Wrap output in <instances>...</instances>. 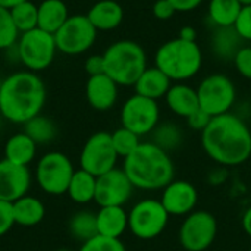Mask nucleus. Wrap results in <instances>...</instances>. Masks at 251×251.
Here are the masks:
<instances>
[{"instance_id":"f257e3e1","label":"nucleus","mask_w":251,"mask_h":251,"mask_svg":"<svg viewBox=\"0 0 251 251\" xmlns=\"http://www.w3.org/2000/svg\"><path fill=\"white\" fill-rule=\"evenodd\" d=\"M206 154L222 166H238L251 156V131L246 122L232 113L212 118L201 132Z\"/></svg>"},{"instance_id":"f03ea898","label":"nucleus","mask_w":251,"mask_h":251,"mask_svg":"<svg viewBox=\"0 0 251 251\" xmlns=\"http://www.w3.org/2000/svg\"><path fill=\"white\" fill-rule=\"evenodd\" d=\"M44 103L46 85L35 72H15L0 84V115L13 124H26Z\"/></svg>"},{"instance_id":"7ed1b4c3","label":"nucleus","mask_w":251,"mask_h":251,"mask_svg":"<svg viewBox=\"0 0 251 251\" xmlns=\"http://www.w3.org/2000/svg\"><path fill=\"white\" fill-rule=\"evenodd\" d=\"M122 169L134 188L147 191L163 190L174 181L175 175L169 153L151 141L141 143L129 156H126Z\"/></svg>"},{"instance_id":"20e7f679","label":"nucleus","mask_w":251,"mask_h":251,"mask_svg":"<svg viewBox=\"0 0 251 251\" xmlns=\"http://www.w3.org/2000/svg\"><path fill=\"white\" fill-rule=\"evenodd\" d=\"M154 62L171 81H185L197 75L203 63V56L201 49L196 41H187L176 37L159 47Z\"/></svg>"},{"instance_id":"39448f33","label":"nucleus","mask_w":251,"mask_h":251,"mask_svg":"<svg viewBox=\"0 0 251 251\" xmlns=\"http://www.w3.org/2000/svg\"><path fill=\"white\" fill-rule=\"evenodd\" d=\"M104 74L118 85H135L147 68L144 49L132 40H121L110 44L103 53Z\"/></svg>"},{"instance_id":"423d86ee","label":"nucleus","mask_w":251,"mask_h":251,"mask_svg":"<svg viewBox=\"0 0 251 251\" xmlns=\"http://www.w3.org/2000/svg\"><path fill=\"white\" fill-rule=\"evenodd\" d=\"M75 169L69 157L60 151L46 153L37 163L35 179L40 188L50 196L66 194Z\"/></svg>"},{"instance_id":"0eeeda50","label":"nucleus","mask_w":251,"mask_h":251,"mask_svg":"<svg viewBox=\"0 0 251 251\" xmlns=\"http://www.w3.org/2000/svg\"><path fill=\"white\" fill-rule=\"evenodd\" d=\"M56 50L54 35L40 28L24 32L18 43L19 60L31 72H38L49 68L54 59Z\"/></svg>"},{"instance_id":"6e6552de","label":"nucleus","mask_w":251,"mask_h":251,"mask_svg":"<svg viewBox=\"0 0 251 251\" xmlns=\"http://www.w3.org/2000/svg\"><path fill=\"white\" fill-rule=\"evenodd\" d=\"M169 222V213L160 200L146 199L138 201L128 213V229L140 240L159 237Z\"/></svg>"},{"instance_id":"1a4fd4ad","label":"nucleus","mask_w":251,"mask_h":251,"mask_svg":"<svg viewBox=\"0 0 251 251\" xmlns=\"http://www.w3.org/2000/svg\"><path fill=\"white\" fill-rule=\"evenodd\" d=\"M197 96L200 109L215 118L231 110L235 103L237 90L231 78L224 74H213L200 82Z\"/></svg>"},{"instance_id":"9d476101","label":"nucleus","mask_w":251,"mask_h":251,"mask_svg":"<svg viewBox=\"0 0 251 251\" xmlns=\"http://www.w3.org/2000/svg\"><path fill=\"white\" fill-rule=\"evenodd\" d=\"M216 218L206 210L187 215L179 228V243L187 251H206L216 240Z\"/></svg>"},{"instance_id":"9b49d317","label":"nucleus","mask_w":251,"mask_h":251,"mask_svg":"<svg viewBox=\"0 0 251 251\" xmlns=\"http://www.w3.org/2000/svg\"><path fill=\"white\" fill-rule=\"evenodd\" d=\"M97 29L93 26L87 15H72L62 28L54 34L56 47L65 54H81L87 51L96 41Z\"/></svg>"},{"instance_id":"f8f14e48","label":"nucleus","mask_w":251,"mask_h":251,"mask_svg":"<svg viewBox=\"0 0 251 251\" xmlns=\"http://www.w3.org/2000/svg\"><path fill=\"white\" fill-rule=\"evenodd\" d=\"M118 157L119 156L112 144L110 132L100 131L93 134L84 144L79 156V165L85 172L100 176L116 168Z\"/></svg>"},{"instance_id":"ddd939ff","label":"nucleus","mask_w":251,"mask_h":251,"mask_svg":"<svg viewBox=\"0 0 251 251\" xmlns=\"http://www.w3.org/2000/svg\"><path fill=\"white\" fill-rule=\"evenodd\" d=\"M159 118L160 109L157 101L137 93L124 103L121 110L122 126L140 137L150 134L159 125Z\"/></svg>"},{"instance_id":"4468645a","label":"nucleus","mask_w":251,"mask_h":251,"mask_svg":"<svg viewBox=\"0 0 251 251\" xmlns=\"http://www.w3.org/2000/svg\"><path fill=\"white\" fill-rule=\"evenodd\" d=\"M134 185L124 172V169L113 168L112 171L97 176L94 201L100 207L122 206L131 199Z\"/></svg>"},{"instance_id":"2eb2a0df","label":"nucleus","mask_w":251,"mask_h":251,"mask_svg":"<svg viewBox=\"0 0 251 251\" xmlns=\"http://www.w3.org/2000/svg\"><path fill=\"white\" fill-rule=\"evenodd\" d=\"M31 185V174L28 166L12 163L6 159L0 160V200L13 203L26 196Z\"/></svg>"},{"instance_id":"dca6fc26","label":"nucleus","mask_w":251,"mask_h":251,"mask_svg":"<svg viewBox=\"0 0 251 251\" xmlns=\"http://www.w3.org/2000/svg\"><path fill=\"white\" fill-rule=\"evenodd\" d=\"M199 200L196 187L188 181H172L162 193L160 203L169 213V216L190 215Z\"/></svg>"},{"instance_id":"f3484780","label":"nucleus","mask_w":251,"mask_h":251,"mask_svg":"<svg viewBox=\"0 0 251 251\" xmlns=\"http://www.w3.org/2000/svg\"><path fill=\"white\" fill-rule=\"evenodd\" d=\"M85 96L93 109L106 112L112 109L118 100V84L106 74L90 76L85 85Z\"/></svg>"},{"instance_id":"a211bd4d","label":"nucleus","mask_w":251,"mask_h":251,"mask_svg":"<svg viewBox=\"0 0 251 251\" xmlns=\"http://www.w3.org/2000/svg\"><path fill=\"white\" fill-rule=\"evenodd\" d=\"M244 43L234 26H215L210 37L212 53L224 62H234L237 53L244 47Z\"/></svg>"},{"instance_id":"6ab92c4d","label":"nucleus","mask_w":251,"mask_h":251,"mask_svg":"<svg viewBox=\"0 0 251 251\" xmlns=\"http://www.w3.org/2000/svg\"><path fill=\"white\" fill-rule=\"evenodd\" d=\"M87 18L97 31H110L122 24L124 9L115 0H100L90 7Z\"/></svg>"},{"instance_id":"aec40b11","label":"nucleus","mask_w":251,"mask_h":251,"mask_svg":"<svg viewBox=\"0 0 251 251\" xmlns=\"http://www.w3.org/2000/svg\"><path fill=\"white\" fill-rule=\"evenodd\" d=\"M96 216L99 235L109 238H121L128 229V213L122 206L100 207Z\"/></svg>"},{"instance_id":"412c9836","label":"nucleus","mask_w":251,"mask_h":251,"mask_svg":"<svg viewBox=\"0 0 251 251\" xmlns=\"http://www.w3.org/2000/svg\"><path fill=\"white\" fill-rule=\"evenodd\" d=\"M165 99H166V104L169 106V109L175 115L182 116L185 119L200 109L197 90H194L193 87L187 84L171 85Z\"/></svg>"},{"instance_id":"4be33fe9","label":"nucleus","mask_w":251,"mask_h":251,"mask_svg":"<svg viewBox=\"0 0 251 251\" xmlns=\"http://www.w3.org/2000/svg\"><path fill=\"white\" fill-rule=\"evenodd\" d=\"M171 85H172L171 78L165 72H162L157 66H153V68H146V71L140 75L134 87L137 94L157 101V99L166 96Z\"/></svg>"},{"instance_id":"5701e85b","label":"nucleus","mask_w":251,"mask_h":251,"mask_svg":"<svg viewBox=\"0 0 251 251\" xmlns=\"http://www.w3.org/2000/svg\"><path fill=\"white\" fill-rule=\"evenodd\" d=\"M69 18L68 6L62 0H44L38 4V26L43 31L56 34Z\"/></svg>"},{"instance_id":"b1692460","label":"nucleus","mask_w":251,"mask_h":251,"mask_svg":"<svg viewBox=\"0 0 251 251\" xmlns=\"http://www.w3.org/2000/svg\"><path fill=\"white\" fill-rule=\"evenodd\" d=\"M35 153V141L29 138L25 132L12 135L4 144V159L21 166H28L34 160Z\"/></svg>"},{"instance_id":"393cba45","label":"nucleus","mask_w":251,"mask_h":251,"mask_svg":"<svg viewBox=\"0 0 251 251\" xmlns=\"http://www.w3.org/2000/svg\"><path fill=\"white\" fill-rule=\"evenodd\" d=\"M12 212L15 224L21 226H34L40 224L46 215L44 204L32 196H24L19 200L13 201Z\"/></svg>"},{"instance_id":"a878e982","label":"nucleus","mask_w":251,"mask_h":251,"mask_svg":"<svg viewBox=\"0 0 251 251\" xmlns=\"http://www.w3.org/2000/svg\"><path fill=\"white\" fill-rule=\"evenodd\" d=\"M96 184H97V176L85 172L84 169L75 171L69 182L66 194L75 203H79V204L90 203L96 197Z\"/></svg>"},{"instance_id":"bb28decb","label":"nucleus","mask_w":251,"mask_h":251,"mask_svg":"<svg viewBox=\"0 0 251 251\" xmlns=\"http://www.w3.org/2000/svg\"><path fill=\"white\" fill-rule=\"evenodd\" d=\"M241 7L238 0H210L209 18L215 26H234Z\"/></svg>"},{"instance_id":"cd10ccee","label":"nucleus","mask_w":251,"mask_h":251,"mask_svg":"<svg viewBox=\"0 0 251 251\" xmlns=\"http://www.w3.org/2000/svg\"><path fill=\"white\" fill-rule=\"evenodd\" d=\"M69 232L74 238L82 243L99 235L96 213H91L87 210L75 213L69 221Z\"/></svg>"},{"instance_id":"c85d7f7f","label":"nucleus","mask_w":251,"mask_h":251,"mask_svg":"<svg viewBox=\"0 0 251 251\" xmlns=\"http://www.w3.org/2000/svg\"><path fill=\"white\" fill-rule=\"evenodd\" d=\"M151 134H153L151 143H154L157 147H160L166 153L176 150L182 144V129L172 122L159 124L151 131Z\"/></svg>"},{"instance_id":"c756f323","label":"nucleus","mask_w":251,"mask_h":251,"mask_svg":"<svg viewBox=\"0 0 251 251\" xmlns=\"http://www.w3.org/2000/svg\"><path fill=\"white\" fill-rule=\"evenodd\" d=\"M12 19L19 32H26L38 26V6L31 0L22 1L10 9Z\"/></svg>"},{"instance_id":"7c9ffc66","label":"nucleus","mask_w":251,"mask_h":251,"mask_svg":"<svg viewBox=\"0 0 251 251\" xmlns=\"http://www.w3.org/2000/svg\"><path fill=\"white\" fill-rule=\"evenodd\" d=\"M25 125V134L35 141V144H44L50 143L56 137V126L54 124L41 115H37L35 118L29 119Z\"/></svg>"},{"instance_id":"2f4dec72","label":"nucleus","mask_w":251,"mask_h":251,"mask_svg":"<svg viewBox=\"0 0 251 251\" xmlns=\"http://www.w3.org/2000/svg\"><path fill=\"white\" fill-rule=\"evenodd\" d=\"M110 137H112V144H113V149H115L116 154L119 157H124V159L126 156H129L141 144L140 135L134 134L132 131H129V129H126L124 126L113 131L110 134Z\"/></svg>"},{"instance_id":"473e14b6","label":"nucleus","mask_w":251,"mask_h":251,"mask_svg":"<svg viewBox=\"0 0 251 251\" xmlns=\"http://www.w3.org/2000/svg\"><path fill=\"white\" fill-rule=\"evenodd\" d=\"M19 31L12 19L10 10L0 7V49H9L15 44Z\"/></svg>"},{"instance_id":"72a5a7b5","label":"nucleus","mask_w":251,"mask_h":251,"mask_svg":"<svg viewBox=\"0 0 251 251\" xmlns=\"http://www.w3.org/2000/svg\"><path fill=\"white\" fill-rule=\"evenodd\" d=\"M79 251H126V249L119 238L96 235L94 238L82 243Z\"/></svg>"},{"instance_id":"f704fd0d","label":"nucleus","mask_w":251,"mask_h":251,"mask_svg":"<svg viewBox=\"0 0 251 251\" xmlns=\"http://www.w3.org/2000/svg\"><path fill=\"white\" fill-rule=\"evenodd\" d=\"M234 28L244 41H251V4L241 7Z\"/></svg>"},{"instance_id":"c9c22d12","label":"nucleus","mask_w":251,"mask_h":251,"mask_svg":"<svg viewBox=\"0 0 251 251\" xmlns=\"http://www.w3.org/2000/svg\"><path fill=\"white\" fill-rule=\"evenodd\" d=\"M234 65L237 71L247 79H251V47L244 46L234 57Z\"/></svg>"},{"instance_id":"e433bc0d","label":"nucleus","mask_w":251,"mask_h":251,"mask_svg":"<svg viewBox=\"0 0 251 251\" xmlns=\"http://www.w3.org/2000/svg\"><path fill=\"white\" fill-rule=\"evenodd\" d=\"M13 225H15V219L12 212V203L0 200V237L7 234Z\"/></svg>"},{"instance_id":"4c0bfd02","label":"nucleus","mask_w":251,"mask_h":251,"mask_svg":"<svg viewBox=\"0 0 251 251\" xmlns=\"http://www.w3.org/2000/svg\"><path fill=\"white\" fill-rule=\"evenodd\" d=\"M212 118H213V116H210L209 113H206L203 109H199V110H196L193 115H190V116L187 118V124H188L190 128L203 132V131L207 128V125L210 124Z\"/></svg>"},{"instance_id":"58836bf2","label":"nucleus","mask_w":251,"mask_h":251,"mask_svg":"<svg viewBox=\"0 0 251 251\" xmlns=\"http://www.w3.org/2000/svg\"><path fill=\"white\" fill-rule=\"evenodd\" d=\"M175 7L168 1V0H157L153 4V15L154 18L160 19V21H166L171 19L175 15Z\"/></svg>"},{"instance_id":"ea45409f","label":"nucleus","mask_w":251,"mask_h":251,"mask_svg":"<svg viewBox=\"0 0 251 251\" xmlns=\"http://www.w3.org/2000/svg\"><path fill=\"white\" fill-rule=\"evenodd\" d=\"M85 71L90 76L104 74V59L103 54H93L85 60Z\"/></svg>"},{"instance_id":"a19ab883","label":"nucleus","mask_w":251,"mask_h":251,"mask_svg":"<svg viewBox=\"0 0 251 251\" xmlns=\"http://www.w3.org/2000/svg\"><path fill=\"white\" fill-rule=\"evenodd\" d=\"M176 12H190V10H194L197 9L203 0H168Z\"/></svg>"},{"instance_id":"79ce46f5","label":"nucleus","mask_w":251,"mask_h":251,"mask_svg":"<svg viewBox=\"0 0 251 251\" xmlns=\"http://www.w3.org/2000/svg\"><path fill=\"white\" fill-rule=\"evenodd\" d=\"M179 38L187 41H196V29L193 26H184L179 31Z\"/></svg>"},{"instance_id":"37998d69","label":"nucleus","mask_w":251,"mask_h":251,"mask_svg":"<svg viewBox=\"0 0 251 251\" xmlns=\"http://www.w3.org/2000/svg\"><path fill=\"white\" fill-rule=\"evenodd\" d=\"M243 229L251 238V207H249L243 215Z\"/></svg>"},{"instance_id":"c03bdc74","label":"nucleus","mask_w":251,"mask_h":251,"mask_svg":"<svg viewBox=\"0 0 251 251\" xmlns=\"http://www.w3.org/2000/svg\"><path fill=\"white\" fill-rule=\"evenodd\" d=\"M22 1H26V0H0V7H4V9L10 10L12 7H15L16 4H19Z\"/></svg>"},{"instance_id":"a18cd8bd","label":"nucleus","mask_w":251,"mask_h":251,"mask_svg":"<svg viewBox=\"0 0 251 251\" xmlns=\"http://www.w3.org/2000/svg\"><path fill=\"white\" fill-rule=\"evenodd\" d=\"M243 6H247V4H251V0H238Z\"/></svg>"},{"instance_id":"49530a36","label":"nucleus","mask_w":251,"mask_h":251,"mask_svg":"<svg viewBox=\"0 0 251 251\" xmlns=\"http://www.w3.org/2000/svg\"><path fill=\"white\" fill-rule=\"evenodd\" d=\"M56 251H71V250H68V249H59V250H56Z\"/></svg>"},{"instance_id":"de8ad7c7","label":"nucleus","mask_w":251,"mask_h":251,"mask_svg":"<svg viewBox=\"0 0 251 251\" xmlns=\"http://www.w3.org/2000/svg\"><path fill=\"white\" fill-rule=\"evenodd\" d=\"M250 251H251V249H250Z\"/></svg>"}]
</instances>
